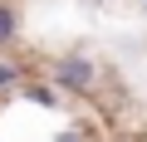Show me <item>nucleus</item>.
I'll list each match as a JSON object with an SVG mask.
<instances>
[{
	"label": "nucleus",
	"mask_w": 147,
	"mask_h": 142,
	"mask_svg": "<svg viewBox=\"0 0 147 142\" xmlns=\"http://www.w3.org/2000/svg\"><path fill=\"white\" fill-rule=\"evenodd\" d=\"M59 93H69V98H88L93 88H98V64L88 59V54H79V49H69V54H59L54 64H49V74H44Z\"/></svg>",
	"instance_id": "obj_1"
},
{
	"label": "nucleus",
	"mask_w": 147,
	"mask_h": 142,
	"mask_svg": "<svg viewBox=\"0 0 147 142\" xmlns=\"http://www.w3.org/2000/svg\"><path fill=\"white\" fill-rule=\"evenodd\" d=\"M30 74H25V64L10 54V49H0V98H10V93H20V83H25Z\"/></svg>",
	"instance_id": "obj_2"
},
{
	"label": "nucleus",
	"mask_w": 147,
	"mask_h": 142,
	"mask_svg": "<svg viewBox=\"0 0 147 142\" xmlns=\"http://www.w3.org/2000/svg\"><path fill=\"white\" fill-rule=\"evenodd\" d=\"M20 93H25L34 108H59V98H64V93H59L49 79H39V83H34V79H25V83H20Z\"/></svg>",
	"instance_id": "obj_3"
},
{
	"label": "nucleus",
	"mask_w": 147,
	"mask_h": 142,
	"mask_svg": "<svg viewBox=\"0 0 147 142\" xmlns=\"http://www.w3.org/2000/svg\"><path fill=\"white\" fill-rule=\"evenodd\" d=\"M15 39H20V5L0 0V49H15Z\"/></svg>",
	"instance_id": "obj_4"
},
{
	"label": "nucleus",
	"mask_w": 147,
	"mask_h": 142,
	"mask_svg": "<svg viewBox=\"0 0 147 142\" xmlns=\"http://www.w3.org/2000/svg\"><path fill=\"white\" fill-rule=\"evenodd\" d=\"M59 142H88V132H84V127H79V122H69V127H64V132H59Z\"/></svg>",
	"instance_id": "obj_5"
},
{
	"label": "nucleus",
	"mask_w": 147,
	"mask_h": 142,
	"mask_svg": "<svg viewBox=\"0 0 147 142\" xmlns=\"http://www.w3.org/2000/svg\"><path fill=\"white\" fill-rule=\"evenodd\" d=\"M142 5H147V0H142Z\"/></svg>",
	"instance_id": "obj_6"
}]
</instances>
